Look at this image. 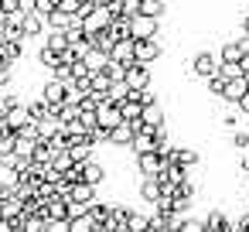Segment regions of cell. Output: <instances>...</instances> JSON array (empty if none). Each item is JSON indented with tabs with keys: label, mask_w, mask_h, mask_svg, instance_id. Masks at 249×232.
Listing matches in <instances>:
<instances>
[{
	"label": "cell",
	"mask_w": 249,
	"mask_h": 232,
	"mask_svg": "<svg viewBox=\"0 0 249 232\" xmlns=\"http://www.w3.org/2000/svg\"><path fill=\"white\" fill-rule=\"evenodd\" d=\"M246 201H249V184H246Z\"/></svg>",
	"instance_id": "39"
},
{
	"label": "cell",
	"mask_w": 249,
	"mask_h": 232,
	"mask_svg": "<svg viewBox=\"0 0 249 232\" xmlns=\"http://www.w3.org/2000/svg\"><path fill=\"white\" fill-rule=\"evenodd\" d=\"M126 86H130V92H137V89H143V86H150L154 82V72H150V65L147 62H130L126 65V79H123Z\"/></svg>",
	"instance_id": "2"
},
{
	"label": "cell",
	"mask_w": 249,
	"mask_h": 232,
	"mask_svg": "<svg viewBox=\"0 0 249 232\" xmlns=\"http://www.w3.org/2000/svg\"><path fill=\"white\" fill-rule=\"evenodd\" d=\"M106 178H109V174H106V167H103L99 161H92V157H89V161H82V181H89V184H96V188H99Z\"/></svg>",
	"instance_id": "12"
},
{
	"label": "cell",
	"mask_w": 249,
	"mask_h": 232,
	"mask_svg": "<svg viewBox=\"0 0 249 232\" xmlns=\"http://www.w3.org/2000/svg\"><path fill=\"white\" fill-rule=\"evenodd\" d=\"M246 89H249V82H246L242 75H235V79H229V82H225V92H222L218 99H222V103H229V106H239V99L246 96Z\"/></svg>",
	"instance_id": "9"
},
{
	"label": "cell",
	"mask_w": 249,
	"mask_h": 232,
	"mask_svg": "<svg viewBox=\"0 0 249 232\" xmlns=\"http://www.w3.org/2000/svg\"><path fill=\"white\" fill-rule=\"evenodd\" d=\"M164 164H167V161H164V157H160L157 150H147V154H137V171H140L143 178H157Z\"/></svg>",
	"instance_id": "8"
},
{
	"label": "cell",
	"mask_w": 249,
	"mask_h": 232,
	"mask_svg": "<svg viewBox=\"0 0 249 232\" xmlns=\"http://www.w3.org/2000/svg\"><path fill=\"white\" fill-rule=\"evenodd\" d=\"M4 24H7V11H4V7H0V28H4Z\"/></svg>",
	"instance_id": "37"
},
{
	"label": "cell",
	"mask_w": 249,
	"mask_h": 232,
	"mask_svg": "<svg viewBox=\"0 0 249 232\" xmlns=\"http://www.w3.org/2000/svg\"><path fill=\"white\" fill-rule=\"evenodd\" d=\"M69 232H96V218L89 212H82V215L69 218Z\"/></svg>",
	"instance_id": "23"
},
{
	"label": "cell",
	"mask_w": 249,
	"mask_h": 232,
	"mask_svg": "<svg viewBox=\"0 0 249 232\" xmlns=\"http://www.w3.org/2000/svg\"><path fill=\"white\" fill-rule=\"evenodd\" d=\"M4 45H7V35H4V28H0V52H4Z\"/></svg>",
	"instance_id": "36"
},
{
	"label": "cell",
	"mask_w": 249,
	"mask_h": 232,
	"mask_svg": "<svg viewBox=\"0 0 249 232\" xmlns=\"http://www.w3.org/2000/svg\"><path fill=\"white\" fill-rule=\"evenodd\" d=\"M242 35H249V14H242Z\"/></svg>",
	"instance_id": "35"
},
{
	"label": "cell",
	"mask_w": 249,
	"mask_h": 232,
	"mask_svg": "<svg viewBox=\"0 0 249 232\" xmlns=\"http://www.w3.org/2000/svg\"><path fill=\"white\" fill-rule=\"evenodd\" d=\"M143 123H147V126H160V123H164V106H160V103L143 106Z\"/></svg>",
	"instance_id": "25"
},
{
	"label": "cell",
	"mask_w": 249,
	"mask_h": 232,
	"mask_svg": "<svg viewBox=\"0 0 249 232\" xmlns=\"http://www.w3.org/2000/svg\"><path fill=\"white\" fill-rule=\"evenodd\" d=\"M178 232H205V218H195V215H181V222H178Z\"/></svg>",
	"instance_id": "28"
},
{
	"label": "cell",
	"mask_w": 249,
	"mask_h": 232,
	"mask_svg": "<svg viewBox=\"0 0 249 232\" xmlns=\"http://www.w3.org/2000/svg\"><path fill=\"white\" fill-rule=\"evenodd\" d=\"M82 212H89V205H86V201L69 198V218H75V215H82Z\"/></svg>",
	"instance_id": "33"
},
{
	"label": "cell",
	"mask_w": 249,
	"mask_h": 232,
	"mask_svg": "<svg viewBox=\"0 0 249 232\" xmlns=\"http://www.w3.org/2000/svg\"><path fill=\"white\" fill-rule=\"evenodd\" d=\"M130 212L133 208H126V205H116L113 212H109V232H126V222H130Z\"/></svg>",
	"instance_id": "16"
},
{
	"label": "cell",
	"mask_w": 249,
	"mask_h": 232,
	"mask_svg": "<svg viewBox=\"0 0 249 232\" xmlns=\"http://www.w3.org/2000/svg\"><path fill=\"white\" fill-rule=\"evenodd\" d=\"M239 167H242V171H249V143H246V147H239Z\"/></svg>",
	"instance_id": "34"
},
{
	"label": "cell",
	"mask_w": 249,
	"mask_h": 232,
	"mask_svg": "<svg viewBox=\"0 0 249 232\" xmlns=\"http://www.w3.org/2000/svg\"><path fill=\"white\" fill-rule=\"evenodd\" d=\"M171 161H174V164H181V167H188V171H195L201 157H198V150H195V147H174V150H171Z\"/></svg>",
	"instance_id": "13"
},
{
	"label": "cell",
	"mask_w": 249,
	"mask_h": 232,
	"mask_svg": "<svg viewBox=\"0 0 249 232\" xmlns=\"http://www.w3.org/2000/svg\"><path fill=\"white\" fill-rule=\"evenodd\" d=\"M133 137H137V126L123 120V123H116V126L109 130V147H130Z\"/></svg>",
	"instance_id": "10"
},
{
	"label": "cell",
	"mask_w": 249,
	"mask_h": 232,
	"mask_svg": "<svg viewBox=\"0 0 249 232\" xmlns=\"http://www.w3.org/2000/svg\"><path fill=\"white\" fill-rule=\"evenodd\" d=\"M130 35L133 38H160V18H150V14L130 18Z\"/></svg>",
	"instance_id": "3"
},
{
	"label": "cell",
	"mask_w": 249,
	"mask_h": 232,
	"mask_svg": "<svg viewBox=\"0 0 249 232\" xmlns=\"http://www.w3.org/2000/svg\"><path fill=\"white\" fill-rule=\"evenodd\" d=\"M109 212H113L109 201H99V198H96V201L89 205V215L96 218V232H106V225H109Z\"/></svg>",
	"instance_id": "14"
},
{
	"label": "cell",
	"mask_w": 249,
	"mask_h": 232,
	"mask_svg": "<svg viewBox=\"0 0 249 232\" xmlns=\"http://www.w3.org/2000/svg\"><path fill=\"white\" fill-rule=\"evenodd\" d=\"M41 99H45L52 109H58V106L65 103V82H62V79H55V75H48V82L41 86Z\"/></svg>",
	"instance_id": "6"
},
{
	"label": "cell",
	"mask_w": 249,
	"mask_h": 232,
	"mask_svg": "<svg viewBox=\"0 0 249 232\" xmlns=\"http://www.w3.org/2000/svg\"><path fill=\"white\" fill-rule=\"evenodd\" d=\"M137 195H140L147 205H154V201L160 198V178H143L140 188H137Z\"/></svg>",
	"instance_id": "15"
},
{
	"label": "cell",
	"mask_w": 249,
	"mask_h": 232,
	"mask_svg": "<svg viewBox=\"0 0 249 232\" xmlns=\"http://www.w3.org/2000/svg\"><path fill=\"white\" fill-rule=\"evenodd\" d=\"M205 232H229V215L212 208V212L205 215Z\"/></svg>",
	"instance_id": "17"
},
{
	"label": "cell",
	"mask_w": 249,
	"mask_h": 232,
	"mask_svg": "<svg viewBox=\"0 0 249 232\" xmlns=\"http://www.w3.org/2000/svg\"><path fill=\"white\" fill-rule=\"evenodd\" d=\"M160 55H164L160 38H133V58H137V62L154 65V62H160Z\"/></svg>",
	"instance_id": "1"
},
{
	"label": "cell",
	"mask_w": 249,
	"mask_h": 232,
	"mask_svg": "<svg viewBox=\"0 0 249 232\" xmlns=\"http://www.w3.org/2000/svg\"><path fill=\"white\" fill-rule=\"evenodd\" d=\"M218 65H222V58H218L215 52H198V55L191 58V75H198V79L205 82L208 75L218 72Z\"/></svg>",
	"instance_id": "4"
},
{
	"label": "cell",
	"mask_w": 249,
	"mask_h": 232,
	"mask_svg": "<svg viewBox=\"0 0 249 232\" xmlns=\"http://www.w3.org/2000/svg\"><path fill=\"white\" fill-rule=\"evenodd\" d=\"M218 123H222V130H225V133H232V130H239V126H242V113L232 106L229 113H222V116H218Z\"/></svg>",
	"instance_id": "26"
},
{
	"label": "cell",
	"mask_w": 249,
	"mask_h": 232,
	"mask_svg": "<svg viewBox=\"0 0 249 232\" xmlns=\"http://www.w3.org/2000/svg\"><path fill=\"white\" fill-rule=\"evenodd\" d=\"M21 181V171L11 167V164H0V188H14Z\"/></svg>",
	"instance_id": "27"
},
{
	"label": "cell",
	"mask_w": 249,
	"mask_h": 232,
	"mask_svg": "<svg viewBox=\"0 0 249 232\" xmlns=\"http://www.w3.org/2000/svg\"><path fill=\"white\" fill-rule=\"evenodd\" d=\"M55 7H58L55 0H31V11H38V14H41L45 21L52 18V11H55Z\"/></svg>",
	"instance_id": "31"
},
{
	"label": "cell",
	"mask_w": 249,
	"mask_h": 232,
	"mask_svg": "<svg viewBox=\"0 0 249 232\" xmlns=\"http://www.w3.org/2000/svg\"><path fill=\"white\" fill-rule=\"evenodd\" d=\"M96 120H99V126H103V130H113L116 123H123V113H120V106H116V103L103 99V103L96 106Z\"/></svg>",
	"instance_id": "7"
},
{
	"label": "cell",
	"mask_w": 249,
	"mask_h": 232,
	"mask_svg": "<svg viewBox=\"0 0 249 232\" xmlns=\"http://www.w3.org/2000/svg\"><path fill=\"white\" fill-rule=\"evenodd\" d=\"M45 45H48V48H55L58 55H65V52H69V38H65V31H55V28H48V31H45Z\"/></svg>",
	"instance_id": "18"
},
{
	"label": "cell",
	"mask_w": 249,
	"mask_h": 232,
	"mask_svg": "<svg viewBox=\"0 0 249 232\" xmlns=\"http://www.w3.org/2000/svg\"><path fill=\"white\" fill-rule=\"evenodd\" d=\"M218 58H222V62H239V58H242V41H239V38H229V41L218 48Z\"/></svg>",
	"instance_id": "20"
},
{
	"label": "cell",
	"mask_w": 249,
	"mask_h": 232,
	"mask_svg": "<svg viewBox=\"0 0 249 232\" xmlns=\"http://www.w3.org/2000/svg\"><path fill=\"white\" fill-rule=\"evenodd\" d=\"M130 96V86L126 82H113L109 86V103H120V99H126Z\"/></svg>",
	"instance_id": "32"
},
{
	"label": "cell",
	"mask_w": 249,
	"mask_h": 232,
	"mask_svg": "<svg viewBox=\"0 0 249 232\" xmlns=\"http://www.w3.org/2000/svg\"><path fill=\"white\" fill-rule=\"evenodd\" d=\"M225 82H229V79H225V75H222V72H215V75H208V79H205V92H208V96H215V99H218V96H222V92H225Z\"/></svg>",
	"instance_id": "24"
},
{
	"label": "cell",
	"mask_w": 249,
	"mask_h": 232,
	"mask_svg": "<svg viewBox=\"0 0 249 232\" xmlns=\"http://www.w3.org/2000/svg\"><path fill=\"white\" fill-rule=\"evenodd\" d=\"M28 123H35V120H31V113H28V106H24V103H18L14 109H7V130H14V133H18V130H24Z\"/></svg>",
	"instance_id": "11"
},
{
	"label": "cell",
	"mask_w": 249,
	"mask_h": 232,
	"mask_svg": "<svg viewBox=\"0 0 249 232\" xmlns=\"http://www.w3.org/2000/svg\"><path fill=\"white\" fill-rule=\"evenodd\" d=\"M21 31H24V38H28V41H31V38H45L48 21H45L38 11H31V7H28V14H24V21H21Z\"/></svg>",
	"instance_id": "5"
},
{
	"label": "cell",
	"mask_w": 249,
	"mask_h": 232,
	"mask_svg": "<svg viewBox=\"0 0 249 232\" xmlns=\"http://www.w3.org/2000/svg\"><path fill=\"white\" fill-rule=\"evenodd\" d=\"M147 222H150V215H137V212H130L126 232H147Z\"/></svg>",
	"instance_id": "30"
},
{
	"label": "cell",
	"mask_w": 249,
	"mask_h": 232,
	"mask_svg": "<svg viewBox=\"0 0 249 232\" xmlns=\"http://www.w3.org/2000/svg\"><path fill=\"white\" fill-rule=\"evenodd\" d=\"M109 58H120V62H133V38H116Z\"/></svg>",
	"instance_id": "19"
},
{
	"label": "cell",
	"mask_w": 249,
	"mask_h": 232,
	"mask_svg": "<svg viewBox=\"0 0 249 232\" xmlns=\"http://www.w3.org/2000/svg\"><path fill=\"white\" fill-rule=\"evenodd\" d=\"M58 62H62V55H58L55 48H48V45H41V48H38V65H41L48 75H52V69H55Z\"/></svg>",
	"instance_id": "21"
},
{
	"label": "cell",
	"mask_w": 249,
	"mask_h": 232,
	"mask_svg": "<svg viewBox=\"0 0 249 232\" xmlns=\"http://www.w3.org/2000/svg\"><path fill=\"white\" fill-rule=\"evenodd\" d=\"M82 62H86V69H89V72H103V69H106V62H109V55H106V52H99V48H89Z\"/></svg>",
	"instance_id": "22"
},
{
	"label": "cell",
	"mask_w": 249,
	"mask_h": 232,
	"mask_svg": "<svg viewBox=\"0 0 249 232\" xmlns=\"http://www.w3.org/2000/svg\"><path fill=\"white\" fill-rule=\"evenodd\" d=\"M0 133H7V116H0Z\"/></svg>",
	"instance_id": "38"
},
{
	"label": "cell",
	"mask_w": 249,
	"mask_h": 232,
	"mask_svg": "<svg viewBox=\"0 0 249 232\" xmlns=\"http://www.w3.org/2000/svg\"><path fill=\"white\" fill-rule=\"evenodd\" d=\"M167 4L164 0H140V14H150V18H164Z\"/></svg>",
	"instance_id": "29"
}]
</instances>
